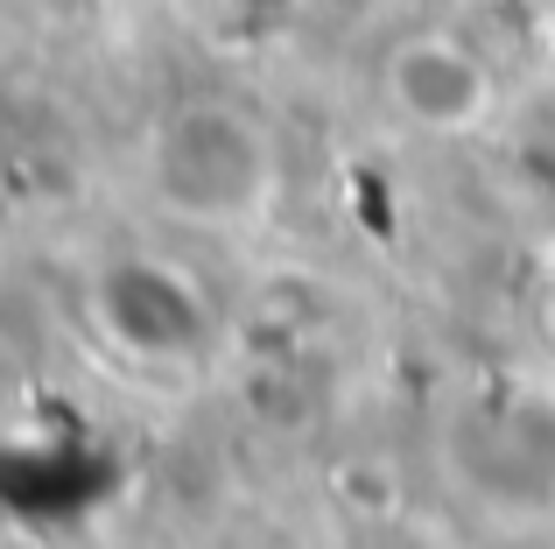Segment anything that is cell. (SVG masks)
Wrapping results in <instances>:
<instances>
[{"label":"cell","mask_w":555,"mask_h":549,"mask_svg":"<svg viewBox=\"0 0 555 549\" xmlns=\"http://www.w3.org/2000/svg\"><path fill=\"white\" fill-rule=\"evenodd\" d=\"M141 183L155 212L190 233H254L282 205V141L240 99H177L141 141Z\"/></svg>","instance_id":"obj_1"},{"label":"cell","mask_w":555,"mask_h":549,"mask_svg":"<svg viewBox=\"0 0 555 549\" xmlns=\"http://www.w3.org/2000/svg\"><path fill=\"white\" fill-rule=\"evenodd\" d=\"M436 465L486 528L506 536L555 528V395L528 381L464 395L436 430Z\"/></svg>","instance_id":"obj_2"},{"label":"cell","mask_w":555,"mask_h":549,"mask_svg":"<svg viewBox=\"0 0 555 549\" xmlns=\"http://www.w3.org/2000/svg\"><path fill=\"white\" fill-rule=\"evenodd\" d=\"M92 331L134 367H190L211 353L218 310L197 282L163 254H113L85 289Z\"/></svg>","instance_id":"obj_3"},{"label":"cell","mask_w":555,"mask_h":549,"mask_svg":"<svg viewBox=\"0 0 555 549\" xmlns=\"http://www.w3.org/2000/svg\"><path fill=\"white\" fill-rule=\"evenodd\" d=\"M379 106L422 141H464L492 120L500 78L464 36L415 28V36L387 42V56H379Z\"/></svg>","instance_id":"obj_4"},{"label":"cell","mask_w":555,"mask_h":549,"mask_svg":"<svg viewBox=\"0 0 555 549\" xmlns=\"http://www.w3.org/2000/svg\"><path fill=\"white\" fill-rule=\"evenodd\" d=\"M464 8H486V0H464Z\"/></svg>","instance_id":"obj_5"}]
</instances>
